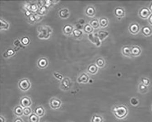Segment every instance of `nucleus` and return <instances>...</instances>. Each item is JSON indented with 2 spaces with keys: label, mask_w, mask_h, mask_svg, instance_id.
<instances>
[{
  "label": "nucleus",
  "mask_w": 152,
  "mask_h": 122,
  "mask_svg": "<svg viewBox=\"0 0 152 122\" xmlns=\"http://www.w3.org/2000/svg\"><path fill=\"white\" fill-rule=\"evenodd\" d=\"M111 111L115 117L120 120L125 119L128 115L129 112L128 107L123 105L114 106L112 107Z\"/></svg>",
  "instance_id": "f257e3e1"
},
{
  "label": "nucleus",
  "mask_w": 152,
  "mask_h": 122,
  "mask_svg": "<svg viewBox=\"0 0 152 122\" xmlns=\"http://www.w3.org/2000/svg\"><path fill=\"white\" fill-rule=\"evenodd\" d=\"M151 14V12L149 9V8L144 7L140 9L138 12V15L140 18L146 19H148Z\"/></svg>",
  "instance_id": "f03ea898"
},
{
  "label": "nucleus",
  "mask_w": 152,
  "mask_h": 122,
  "mask_svg": "<svg viewBox=\"0 0 152 122\" xmlns=\"http://www.w3.org/2000/svg\"><path fill=\"white\" fill-rule=\"evenodd\" d=\"M18 86L22 91H26L30 88L31 84L28 80L27 79H23L20 80L18 83Z\"/></svg>",
  "instance_id": "7ed1b4c3"
},
{
  "label": "nucleus",
  "mask_w": 152,
  "mask_h": 122,
  "mask_svg": "<svg viewBox=\"0 0 152 122\" xmlns=\"http://www.w3.org/2000/svg\"><path fill=\"white\" fill-rule=\"evenodd\" d=\"M129 30L131 34L136 35L140 31V27L137 23H132L129 26Z\"/></svg>",
  "instance_id": "20e7f679"
},
{
  "label": "nucleus",
  "mask_w": 152,
  "mask_h": 122,
  "mask_svg": "<svg viewBox=\"0 0 152 122\" xmlns=\"http://www.w3.org/2000/svg\"><path fill=\"white\" fill-rule=\"evenodd\" d=\"M20 103L21 106L24 108L29 107L32 104L31 100L28 96H24L21 99Z\"/></svg>",
  "instance_id": "39448f33"
},
{
  "label": "nucleus",
  "mask_w": 152,
  "mask_h": 122,
  "mask_svg": "<svg viewBox=\"0 0 152 122\" xmlns=\"http://www.w3.org/2000/svg\"><path fill=\"white\" fill-rule=\"evenodd\" d=\"M61 102L60 100L56 98H53L50 101V105L53 109H57L60 107Z\"/></svg>",
  "instance_id": "423d86ee"
},
{
  "label": "nucleus",
  "mask_w": 152,
  "mask_h": 122,
  "mask_svg": "<svg viewBox=\"0 0 152 122\" xmlns=\"http://www.w3.org/2000/svg\"><path fill=\"white\" fill-rule=\"evenodd\" d=\"M142 49L139 46L135 45L131 47L132 57H137L141 54Z\"/></svg>",
  "instance_id": "0eeeda50"
},
{
  "label": "nucleus",
  "mask_w": 152,
  "mask_h": 122,
  "mask_svg": "<svg viewBox=\"0 0 152 122\" xmlns=\"http://www.w3.org/2000/svg\"><path fill=\"white\" fill-rule=\"evenodd\" d=\"M114 14L117 17L122 18L125 16V11L123 8L117 7L114 10Z\"/></svg>",
  "instance_id": "6e6552de"
},
{
  "label": "nucleus",
  "mask_w": 152,
  "mask_h": 122,
  "mask_svg": "<svg viewBox=\"0 0 152 122\" xmlns=\"http://www.w3.org/2000/svg\"><path fill=\"white\" fill-rule=\"evenodd\" d=\"M122 53L126 57H132L131 55V47L129 46H124L122 48Z\"/></svg>",
  "instance_id": "1a4fd4ad"
},
{
  "label": "nucleus",
  "mask_w": 152,
  "mask_h": 122,
  "mask_svg": "<svg viewBox=\"0 0 152 122\" xmlns=\"http://www.w3.org/2000/svg\"><path fill=\"white\" fill-rule=\"evenodd\" d=\"M141 32L145 37H149L152 34V29L150 27L145 26L142 28Z\"/></svg>",
  "instance_id": "9d476101"
},
{
  "label": "nucleus",
  "mask_w": 152,
  "mask_h": 122,
  "mask_svg": "<svg viewBox=\"0 0 152 122\" xmlns=\"http://www.w3.org/2000/svg\"><path fill=\"white\" fill-rule=\"evenodd\" d=\"M95 34L91 33L89 35V39L91 41L92 43L96 44L97 46H99L101 45V41L99 39L98 37L95 36Z\"/></svg>",
  "instance_id": "9b49d317"
},
{
  "label": "nucleus",
  "mask_w": 152,
  "mask_h": 122,
  "mask_svg": "<svg viewBox=\"0 0 152 122\" xmlns=\"http://www.w3.org/2000/svg\"><path fill=\"white\" fill-rule=\"evenodd\" d=\"M138 90L139 93L142 94H145L149 91L148 87L145 86L141 83H140L138 87Z\"/></svg>",
  "instance_id": "f8f14e48"
},
{
  "label": "nucleus",
  "mask_w": 152,
  "mask_h": 122,
  "mask_svg": "<svg viewBox=\"0 0 152 122\" xmlns=\"http://www.w3.org/2000/svg\"><path fill=\"white\" fill-rule=\"evenodd\" d=\"M61 85L62 87L64 89H69L70 86V80L67 77H65L61 82Z\"/></svg>",
  "instance_id": "ddd939ff"
},
{
  "label": "nucleus",
  "mask_w": 152,
  "mask_h": 122,
  "mask_svg": "<svg viewBox=\"0 0 152 122\" xmlns=\"http://www.w3.org/2000/svg\"><path fill=\"white\" fill-rule=\"evenodd\" d=\"M35 112L39 117H42L44 115L45 110L42 106H39L35 109Z\"/></svg>",
  "instance_id": "4468645a"
},
{
  "label": "nucleus",
  "mask_w": 152,
  "mask_h": 122,
  "mask_svg": "<svg viewBox=\"0 0 152 122\" xmlns=\"http://www.w3.org/2000/svg\"><path fill=\"white\" fill-rule=\"evenodd\" d=\"M95 13V9L92 6H89L86 9V13L88 16L91 17H93Z\"/></svg>",
  "instance_id": "2eb2a0df"
},
{
  "label": "nucleus",
  "mask_w": 152,
  "mask_h": 122,
  "mask_svg": "<svg viewBox=\"0 0 152 122\" xmlns=\"http://www.w3.org/2000/svg\"><path fill=\"white\" fill-rule=\"evenodd\" d=\"M48 60L46 58H42L40 59L38 61V65L40 68H44L47 66Z\"/></svg>",
  "instance_id": "dca6fc26"
},
{
  "label": "nucleus",
  "mask_w": 152,
  "mask_h": 122,
  "mask_svg": "<svg viewBox=\"0 0 152 122\" xmlns=\"http://www.w3.org/2000/svg\"><path fill=\"white\" fill-rule=\"evenodd\" d=\"M89 80V76L84 73H82V75H80V76L78 79V81L79 82L83 83L88 82Z\"/></svg>",
  "instance_id": "f3484780"
},
{
  "label": "nucleus",
  "mask_w": 152,
  "mask_h": 122,
  "mask_svg": "<svg viewBox=\"0 0 152 122\" xmlns=\"http://www.w3.org/2000/svg\"><path fill=\"white\" fill-rule=\"evenodd\" d=\"M73 31V28L70 25H66L64 27L63 32L64 34L69 35L72 33Z\"/></svg>",
  "instance_id": "a211bd4d"
},
{
  "label": "nucleus",
  "mask_w": 152,
  "mask_h": 122,
  "mask_svg": "<svg viewBox=\"0 0 152 122\" xmlns=\"http://www.w3.org/2000/svg\"><path fill=\"white\" fill-rule=\"evenodd\" d=\"M109 34V32L107 31H100L98 33V37L101 41L103 40L105 38H106L108 36Z\"/></svg>",
  "instance_id": "6ab92c4d"
},
{
  "label": "nucleus",
  "mask_w": 152,
  "mask_h": 122,
  "mask_svg": "<svg viewBox=\"0 0 152 122\" xmlns=\"http://www.w3.org/2000/svg\"><path fill=\"white\" fill-rule=\"evenodd\" d=\"M104 119L103 117L100 115L95 114L94 115L92 116L91 119V122H103Z\"/></svg>",
  "instance_id": "aec40b11"
},
{
  "label": "nucleus",
  "mask_w": 152,
  "mask_h": 122,
  "mask_svg": "<svg viewBox=\"0 0 152 122\" xmlns=\"http://www.w3.org/2000/svg\"><path fill=\"white\" fill-rule=\"evenodd\" d=\"M88 71L91 74H95L98 71L97 66L95 64H90L88 67Z\"/></svg>",
  "instance_id": "412c9836"
},
{
  "label": "nucleus",
  "mask_w": 152,
  "mask_h": 122,
  "mask_svg": "<svg viewBox=\"0 0 152 122\" xmlns=\"http://www.w3.org/2000/svg\"><path fill=\"white\" fill-rule=\"evenodd\" d=\"M109 21L107 18L106 17H102L99 19L100 26L102 28H106L108 25Z\"/></svg>",
  "instance_id": "4be33fe9"
},
{
  "label": "nucleus",
  "mask_w": 152,
  "mask_h": 122,
  "mask_svg": "<svg viewBox=\"0 0 152 122\" xmlns=\"http://www.w3.org/2000/svg\"><path fill=\"white\" fill-rule=\"evenodd\" d=\"M15 115L18 116H21L23 114V109L20 106H17L14 109Z\"/></svg>",
  "instance_id": "5701e85b"
},
{
  "label": "nucleus",
  "mask_w": 152,
  "mask_h": 122,
  "mask_svg": "<svg viewBox=\"0 0 152 122\" xmlns=\"http://www.w3.org/2000/svg\"><path fill=\"white\" fill-rule=\"evenodd\" d=\"M90 24L94 29H97L100 26V24H99V21H98L97 19H95V18L91 21L90 22Z\"/></svg>",
  "instance_id": "b1692460"
},
{
  "label": "nucleus",
  "mask_w": 152,
  "mask_h": 122,
  "mask_svg": "<svg viewBox=\"0 0 152 122\" xmlns=\"http://www.w3.org/2000/svg\"><path fill=\"white\" fill-rule=\"evenodd\" d=\"M84 30L86 33L91 34L93 31V28L90 24H86L84 27Z\"/></svg>",
  "instance_id": "393cba45"
},
{
  "label": "nucleus",
  "mask_w": 152,
  "mask_h": 122,
  "mask_svg": "<svg viewBox=\"0 0 152 122\" xmlns=\"http://www.w3.org/2000/svg\"><path fill=\"white\" fill-rule=\"evenodd\" d=\"M39 119L38 116L35 114H32L29 117V122H39Z\"/></svg>",
  "instance_id": "a878e982"
},
{
  "label": "nucleus",
  "mask_w": 152,
  "mask_h": 122,
  "mask_svg": "<svg viewBox=\"0 0 152 122\" xmlns=\"http://www.w3.org/2000/svg\"><path fill=\"white\" fill-rule=\"evenodd\" d=\"M96 64L99 67L102 68L104 67L105 64V61L103 58H99L96 60Z\"/></svg>",
  "instance_id": "bb28decb"
},
{
  "label": "nucleus",
  "mask_w": 152,
  "mask_h": 122,
  "mask_svg": "<svg viewBox=\"0 0 152 122\" xmlns=\"http://www.w3.org/2000/svg\"><path fill=\"white\" fill-rule=\"evenodd\" d=\"M59 14L61 18H66L69 16L68 10L66 9L61 10L59 12Z\"/></svg>",
  "instance_id": "cd10ccee"
},
{
  "label": "nucleus",
  "mask_w": 152,
  "mask_h": 122,
  "mask_svg": "<svg viewBox=\"0 0 152 122\" xmlns=\"http://www.w3.org/2000/svg\"><path fill=\"white\" fill-rule=\"evenodd\" d=\"M0 23H1V26H0L1 29H7L8 28V24L4 20L1 19Z\"/></svg>",
  "instance_id": "c85d7f7f"
},
{
  "label": "nucleus",
  "mask_w": 152,
  "mask_h": 122,
  "mask_svg": "<svg viewBox=\"0 0 152 122\" xmlns=\"http://www.w3.org/2000/svg\"><path fill=\"white\" fill-rule=\"evenodd\" d=\"M140 83L144 84L145 86L148 87L150 84V81L149 78L147 77H143L141 78Z\"/></svg>",
  "instance_id": "c756f323"
},
{
  "label": "nucleus",
  "mask_w": 152,
  "mask_h": 122,
  "mask_svg": "<svg viewBox=\"0 0 152 122\" xmlns=\"http://www.w3.org/2000/svg\"><path fill=\"white\" fill-rule=\"evenodd\" d=\"M130 103L132 106L136 107L139 104V101L137 98L133 97V98H131V99L130 100Z\"/></svg>",
  "instance_id": "7c9ffc66"
},
{
  "label": "nucleus",
  "mask_w": 152,
  "mask_h": 122,
  "mask_svg": "<svg viewBox=\"0 0 152 122\" xmlns=\"http://www.w3.org/2000/svg\"><path fill=\"white\" fill-rule=\"evenodd\" d=\"M73 35L76 37H79L82 34V32L81 30L78 29H74L73 31Z\"/></svg>",
  "instance_id": "2f4dec72"
},
{
  "label": "nucleus",
  "mask_w": 152,
  "mask_h": 122,
  "mask_svg": "<svg viewBox=\"0 0 152 122\" xmlns=\"http://www.w3.org/2000/svg\"><path fill=\"white\" fill-rule=\"evenodd\" d=\"M21 42L23 45H27L29 44L30 40H29L28 37H24L21 39Z\"/></svg>",
  "instance_id": "473e14b6"
},
{
  "label": "nucleus",
  "mask_w": 152,
  "mask_h": 122,
  "mask_svg": "<svg viewBox=\"0 0 152 122\" xmlns=\"http://www.w3.org/2000/svg\"><path fill=\"white\" fill-rule=\"evenodd\" d=\"M31 113V109L29 107H26L24 108L23 114L25 116L29 115Z\"/></svg>",
  "instance_id": "72a5a7b5"
},
{
  "label": "nucleus",
  "mask_w": 152,
  "mask_h": 122,
  "mask_svg": "<svg viewBox=\"0 0 152 122\" xmlns=\"http://www.w3.org/2000/svg\"><path fill=\"white\" fill-rule=\"evenodd\" d=\"M14 53H15V52L12 49H10L8 50L7 52H6L5 54L7 55L6 57H8V56H11L12 55H14Z\"/></svg>",
  "instance_id": "f704fd0d"
},
{
  "label": "nucleus",
  "mask_w": 152,
  "mask_h": 122,
  "mask_svg": "<svg viewBox=\"0 0 152 122\" xmlns=\"http://www.w3.org/2000/svg\"><path fill=\"white\" fill-rule=\"evenodd\" d=\"M54 75L55 76L56 78H58V79L60 80L62 79L63 77L62 75L58 73H54Z\"/></svg>",
  "instance_id": "c9c22d12"
},
{
  "label": "nucleus",
  "mask_w": 152,
  "mask_h": 122,
  "mask_svg": "<svg viewBox=\"0 0 152 122\" xmlns=\"http://www.w3.org/2000/svg\"><path fill=\"white\" fill-rule=\"evenodd\" d=\"M148 21H149V24L152 26V13L148 18Z\"/></svg>",
  "instance_id": "e433bc0d"
},
{
  "label": "nucleus",
  "mask_w": 152,
  "mask_h": 122,
  "mask_svg": "<svg viewBox=\"0 0 152 122\" xmlns=\"http://www.w3.org/2000/svg\"><path fill=\"white\" fill-rule=\"evenodd\" d=\"M14 122H24L23 121V119L20 118H17L16 119H15V120H14Z\"/></svg>",
  "instance_id": "4c0bfd02"
},
{
  "label": "nucleus",
  "mask_w": 152,
  "mask_h": 122,
  "mask_svg": "<svg viewBox=\"0 0 152 122\" xmlns=\"http://www.w3.org/2000/svg\"><path fill=\"white\" fill-rule=\"evenodd\" d=\"M5 122V119L3 117L1 116L0 117V122Z\"/></svg>",
  "instance_id": "58836bf2"
},
{
  "label": "nucleus",
  "mask_w": 152,
  "mask_h": 122,
  "mask_svg": "<svg viewBox=\"0 0 152 122\" xmlns=\"http://www.w3.org/2000/svg\"><path fill=\"white\" fill-rule=\"evenodd\" d=\"M149 8L151 12V13H152V2H151L150 5L149 6Z\"/></svg>",
  "instance_id": "ea45409f"
},
{
  "label": "nucleus",
  "mask_w": 152,
  "mask_h": 122,
  "mask_svg": "<svg viewBox=\"0 0 152 122\" xmlns=\"http://www.w3.org/2000/svg\"></svg>",
  "instance_id": "a19ab883"
}]
</instances>
